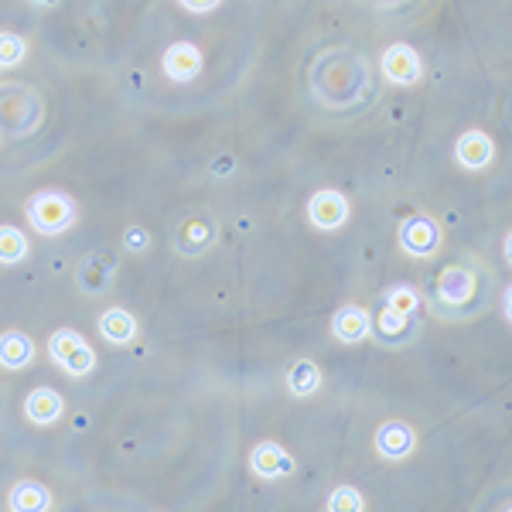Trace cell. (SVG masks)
<instances>
[{"label":"cell","mask_w":512,"mask_h":512,"mask_svg":"<svg viewBox=\"0 0 512 512\" xmlns=\"http://www.w3.org/2000/svg\"><path fill=\"white\" fill-rule=\"evenodd\" d=\"M427 308H431L437 318H454V321L478 315V311L485 308L482 270L468 267V263H451V267H444L441 274H437L434 297Z\"/></svg>","instance_id":"cell-1"},{"label":"cell","mask_w":512,"mask_h":512,"mask_svg":"<svg viewBox=\"0 0 512 512\" xmlns=\"http://www.w3.org/2000/svg\"><path fill=\"white\" fill-rule=\"evenodd\" d=\"M24 216H28L31 229L41 236H62L65 229L76 226L79 209L65 192H55V188H45V192H35L24 205Z\"/></svg>","instance_id":"cell-2"},{"label":"cell","mask_w":512,"mask_h":512,"mask_svg":"<svg viewBox=\"0 0 512 512\" xmlns=\"http://www.w3.org/2000/svg\"><path fill=\"white\" fill-rule=\"evenodd\" d=\"M48 355H52V362L62 373H69L76 379L89 376L96 369V352L89 349L86 338L79 332H72V328H59V332L48 338Z\"/></svg>","instance_id":"cell-3"},{"label":"cell","mask_w":512,"mask_h":512,"mask_svg":"<svg viewBox=\"0 0 512 512\" xmlns=\"http://www.w3.org/2000/svg\"><path fill=\"white\" fill-rule=\"evenodd\" d=\"M396 239H400V250L407 256H414V260H431V256L441 250V226H437L431 216L417 212V216H407L400 222Z\"/></svg>","instance_id":"cell-4"},{"label":"cell","mask_w":512,"mask_h":512,"mask_svg":"<svg viewBox=\"0 0 512 512\" xmlns=\"http://www.w3.org/2000/svg\"><path fill=\"white\" fill-rule=\"evenodd\" d=\"M352 216V205L349 198L342 192H335V188H321L308 198V219L311 226L321 229V233H335V229H342L345 222Z\"/></svg>","instance_id":"cell-5"},{"label":"cell","mask_w":512,"mask_h":512,"mask_svg":"<svg viewBox=\"0 0 512 512\" xmlns=\"http://www.w3.org/2000/svg\"><path fill=\"white\" fill-rule=\"evenodd\" d=\"M379 72L390 82H396V86H417L420 76H424V65H420V55L414 48L396 41V45L383 52V59H379Z\"/></svg>","instance_id":"cell-6"},{"label":"cell","mask_w":512,"mask_h":512,"mask_svg":"<svg viewBox=\"0 0 512 512\" xmlns=\"http://www.w3.org/2000/svg\"><path fill=\"white\" fill-rule=\"evenodd\" d=\"M369 335H373L383 349H403V345H410L417 338V321L407 318V315H396V311H390V308H383L373 318Z\"/></svg>","instance_id":"cell-7"},{"label":"cell","mask_w":512,"mask_h":512,"mask_svg":"<svg viewBox=\"0 0 512 512\" xmlns=\"http://www.w3.org/2000/svg\"><path fill=\"white\" fill-rule=\"evenodd\" d=\"M250 468L263 482H280V478L294 475V458L277 441H260L250 451Z\"/></svg>","instance_id":"cell-8"},{"label":"cell","mask_w":512,"mask_h":512,"mask_svg":"<svg viewBox=\"0 0 512 512\" xmlns=\"http://www.w3.org/2000/svg\"><path fill=\"white\" fill-rule=\"evenodd\" d=\"M376 454L386 461H403L410 458L417 448V434L410 424H403V420H386L383 427L376 431Z\"/></svg>","instance_id":"cell-9"},{"label":"cell","mask_w":512,"mask_h":512,"mask_svg":"<svg viewBox=\"0 0 512 512\" xmlns=\"http://www.w3.org/2000/svg\"><path fill=\"white\" fill-rule=\"evenodd\" d=\"M495 158V144L485 130H465L458 140H454V161L468 171H482L489 168Z\"/></svg>","instance_id":"cell-10"},{"label":"cell","mask_w":512,"mask_h":512,"mask_svg":"<svg viewBox=\"0 0 512 512\" xmlns=\"http://www.w3.org/2000/svg\"><path fill=\"white\" fill-rule=\"evenodd\" d=\"M161 69H164V76L175 82H192L198 72H202V52H198L192 41H175V45L164 48Z\"/></svg>","instance_id":"cell-11"},{"label":"cell","mask_w":512,"mask_h":512,"mask_svg":"<svg viewBox=\"0 0 512 512\" xmlns=\"http://www.w3.org/2000/svg\"><path fill=\"white\" fill-rule=\"evenodd\" d=\"M369 328H373V315L366 308H359V304H345V308H338L332 315V335L345 345L366 342Z\"/></svg>","instance_id":"cell-12"},{"label":"cell","mask_w":512,"mask_h":512,"mask_svg":"<svg viewBox=\"0 0 512 512\" xmlns=\"http://www.w3.org/2000/svg\"><path fill=\"white\" fill-rule=\"evenodd\" d=\"M212 243H216V226H212V219H205V216L185 219L175 233V250L181 256H202Z\"/></svg>","instance_id":"cell-13"},{"label":"cell","mask_w":512,"mask_h":512,"mask_svg":"<svg viewBox=\"0 0 512 512\" xmlns=\"http://www.w3.org/2000/svg\"><path fill=\"white\" fill-rule=\"evenodd\" d=\"M62 414H65V400L59 390H52V386H38V390H31L28 400H24V417L38 427L55 424Z\"/></svg>","instance_id":"cell-14"},{"label":"cell","mask_w":512,"mask_h":512,"mask_svg":"<svg viewBox=\"0 0 512 512\" xmlns=\"http://www.w3.org/2000/svg\"><path fill=\"white\" fill-rule=\"evenodd\" d=\"M99 335H103V342H110V345L134 342L137 318L130 315L127 308H106L103 315H99Z\"/></svg>","instance_id":"cell-15"},{"label":"cell","mask_w":512,"mask_h":512,"mask_svg":"<svg viewBox=\"0 0 512 512\" xmlns=\"http://www.w3.org/2000/svg\"><path fill=\"white\" fill-rule=\"evenodd\" d=\"M35 362V342L24 332H4L0 335V366L18 373V369Z\"/></svg>","instance_id":"cell-16"},{"label":"cell","mask_w":512,"mask_h":512,"mask_svg":"<svg viewBox=\"0 0 512 512\" xmlns=\"http://www.w3.org/2000/svg\"><path fill=\"white\" fill-rule=\"evenodd\" d=\"M11 502V512H48L52 509V495H48L45 485L38 482H18L7 495Z\"/></svg>","instance_id":"cell-17"},{"label":"cell","mask_w":512,"mask_h":512,"mask_svg":"<svg viewBox=\"0 0 512 512\" xmlns=\"http://www.w3.org/2000/svg\"><path fill=\"white\" fill-rule=\"evenodd\" d=\"M287 390L294 396H315L321 390V369L311 359H294L287 369Z\"/></svg>","instance_id":"cell-18"},{"label":"cell","mask_w":512,"mask_h":512,"mask_svg":"<svg viewBox=\"0 0 512 512\" xmlns=\"http://www.w3.org/2000/svg\"><path fill=\"white\" fill-rule=\"evenodd\" d=\"M28 236L18 226H0V267H14L28 256Z\"/></svg>","instance_id":"cell-19"},{"label":"cell","mask_w":512,"mask_h":512,"mask_svg":"<svg viewBox=\"0 0 512 512\" xmlns=\"http://www.w3.org/2000/svg\"><path fill=\"white\" fill-rule=\"evenodd\" d=\"M383 308L396 311V315L414 318L417 308H420V291H417V287H410V284H396V287H390V291L383 294Z\"/></svg>","instance_id":"cell-20"},{"label":"cell","mask_w":512,"mask_h":512,"mask_svg":"<svg viewBox=\"0 0 512 512\" xmlns=\"http://www.w3.org/2000/svg\"><path fill=\"white\" fill-rule=\"evenodd\" d=\"M328 512H366V499L355 485H338V489L328 495Z\"/></svg>","instance_id":"cell-21"},{"label":"cell","mask_w":512,"mask_h":512,"mask_svg":"<svg viewBox=\"0 0 512 512\" xmlns=\"http://www.w3.org/2000/svg\"><path fill=\"white\" fill-rule=\"evenodd\" d=\"M28 55V41L14 31H0V69H14Z\"/></svg>","instance_id":"cell-22"},{"label":"cell","mask_w":512,"mask_h":512,"mask_svg":"<svg viewBox=\"0 0 512 512\" xmlns=\"http://www.w3.org/2000/svg\"><path fill=\"white\" fill-rule=\"evenodd\" d=\"M123 246H127L130 253H144L147 246H151V233H147L144 226H127V233H123Z\"/></svg>","instance_id":"cell-23"},{"label":"cell","mask_w":512,"mask_h":512,"mask_svg":"<svg viewBox=\"0 0 512 512\" xmlns=\"http://www.w3.org/2000/svg\"><path fill=\"white\" fill-rule=\"evenodd\" d=\"M216 0H181V11H192V14H209L216 11Z\"/></svg>","instance_id":"cell-24"}]
</instances>
